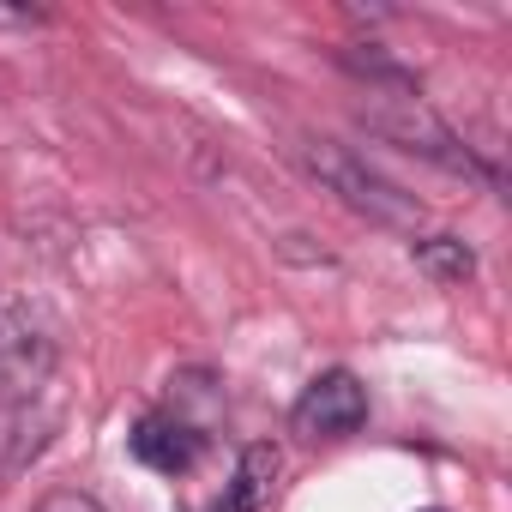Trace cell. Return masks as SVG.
<instances>
[{"mask_svg":"<svg viewBox=\"0 0 512 512\" xmlns=\"http://www.w3.org/2000/svg\"><path fill=\"white\" fill-rule=\"evenodd\" d=\"M410 260L416 272H428L434 284H470L476 278V253L464 235H416L410 241Z\"/></svg>","mask_w":512,"mask_h":512,"instance_id":"7","label":"cell"},{"mask_svg":"<svg viewBox=\"0 0 512 512\" xmlns=\"http://www.w3.org/2000/svg\"><path fill=\"white\" fill-rule=\"evenodd\" d=\"M31 512H109L97 494H85V488H49Z\"/></svg>","mask_w":512,"mask_h":512,"instance_id":"8","label":"cell"},{"mask_svg":"<svg viewBox=\"0 0 512 512\" xmlns=\"http://www.w3.org/2000/svg\"><path fill=\"white\" fill-rule=\"evenodd\" d=\"M7 464H19V458L7 452V434H0V470H7Z\"/></svg>","mask_w":512,"mask_h":512,"instance_id":"9","label":"cell"},{"mask_svg":"<svg viewBox=\"0 0 512 512\" xmlns=\"http://www.w3.org/2000/svg\"><path fill=\"white\" fill-rule=\"evenodd\" d=\"M368 422V386L350 374V368H326L302 386L296 410H290V428L302 440H350L356 428Z\"/></svg>","mask_w":512,"mask_h":512,"instance_id":"3","label":"cell"},{"mask_svg":"<svg viewBox=\"0 0 512 512\" xmlns=\"http://www.w3.org/2000/svg\"><path fill=\"white\" fill-rule=\"evenodd\" d=\"M55 368V344L49 332L13 308V302H0V398H31Z\"/></svg>","mask_w":512,"mask_h":512,"instance_id":"5","label":"cell"},{"mask_svg":"<svg viewBox=\"0 0 512 512\" xmlns=\"http://www.w3.org/2000/svg\"><path fill=\"white\" fill-rule=\"evenodd\" d=\"M278 470H284V452L272 440H253L241 452V464H235V476H229V488H223V500L211 512H266L272 494H278Z\"/></svg>","mask_w":512,"mask_h":512,"instance_id":"6","label":"cell"},{"mask_svg":"<svg viewBox=\"0 0 512 512\" xmlns=\"http://www.w3.org/2000/svg\"><path fill=\"white\" fill-rule=\"evenodd\" d=\"M296 157H302V169L326 187V193H338L350 211H362L368 223H386V229H416L422 223V205H416V193H404L392 175H380L368 157H356L350 145H338V139H302L296 145Z\"/></svg>","mask_w":512,"mask_h":512,"instance_id":"1","label":"cell"},{"mask_svg":"<svg viewBox=\"0 0 512 512\" xmlns=\"http://www.w3.org/2000/svg\"><path fill=\"white\" fill-rule=\"evenodd\" d=\"M205 422H193V416H181V410H145L139 422H133V434H127V446H133V458L145 464V470H157V476H187L199 458H205Z\"/></svg>","mask_w":512,"mask_h":512,"instance_id":"4","label":"cell"},{"mask_svg":"<svg viewBox=\"0 0 512 512\" xmlns=\"http://www.w3.org/2000/svg\"><path fill=\"white\" fill-rule=\"evenodd\" d=\"M362 127L374 133V139H386V145H398V151H410V157H428V163H440V169H452V175H482V163H476V151L404 85V91H368V103H362Z\"/></svg>","mask_w":512,"mask_h":512,"instance_id":"2","label":"cell"},{"mask_svg":"<svg viewBox=\"0 0 512 512\" xmlns=\"http://www.w3.org/2000/svg\"><path fill=\"white\" fill-rule=\"evenodd\" d=\"M422 512H446V506H422Z\"/></svg>","mask_w":512,"mask_h":512,"instance_id":"10","label":"cell"}]
</instances>
